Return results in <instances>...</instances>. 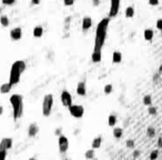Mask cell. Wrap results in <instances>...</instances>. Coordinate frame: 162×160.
I'll return each instance as SVG.
<instances>
[{
	"label": "cell",
	"instance_id": "cell-1",
	"mask_svg": "<svg viewBox=\"0 0 162 160\" xmlns=\"http://www.w3.org/2000/svg\"><path fill=\"white\" fill-rule=\"evenodd\" d=\"M109 18L102 19L97 26L96 29V40H94V48L93 51H102L104 41L107 38V31H108V27H109Z\"/></svg>",
	"mask_w": 162,
	"mask_h": 160
},
{
	"label": "cell",
	"instance_id": "cell-2",
	"mask_svg": "<svg viewBox=\"0 0 162 160\" xmlns=\"http://www.w3.org/2000/svg\"><path fill=\"white\" fill-rule=\"evenodd\" d=\"M10 104L12 106L13 110V119L17 120L22 116L24 112V102H22V97L20 95H12L10 97Z\"/></svg>",
	"mask_w": 162,
	"mask_h": 160
},
{
	"label": "cell",
	"instance_id": "cell-3",
	"mask_svg": "<svg viewBox=\"0 0 162 160\" xmlns=\"http://www.w3.org/2000/svg\"><path fill=\"white\" fill-rule=\"evenodd\" d=\"M52 104H53V96L51 93L46 95L43 97L42 101V113L45 117H49L52 111Z\"/></svg>",
	"mask_w": 162,
	"mask_h": 160
},
{
	"label": "cell",
	"instance_id": "cell-4",
	"mask_svg": "<svg viewBox=\"0 0 162 160\" xmlns=\"http://www.w3.org/2000/svg\"><path fill=\"white\" fill-rule=\"evenodd\" d=\"M68 109H69L70 115L75 118H81L83 115H85V108H83L81 104H71L69 107H68Z\"/></svg>",
	"mask_w": 162,
	"mask_h": 160
},
{
	"label": "cell",
	"instance_id": "cell-5",
	"mask_svg": "<svg viewBox=\"0 0 162 160\" xmlns=\"http://www.w3.org/2000/svg\"><path fill=\"white\" fill-rule=\"evenodd\" d=\"M20 75H21V72L19 71L18 68L15 64H12L10 69V76H9V83L12 86L17 85L19 82V79H20Z\"/></svg>",
	"mask_w": 162,
	"mask_h": 160
},
{
	"label": "cell",
	"instance_id": "cell-6",
	"mask_svg": "<svg viewBox=\"0 0 162 160\" xmlns=\"http://www.w3.org/2000/svg\"><path fill=\"white\" fill-rule=\"evenodd\" d=\"M120 8V0H111V6H110L109 16L110 18H113L118 15Z\"/></svg>",
	"mask_w": 162,
	"mask_h": 160
},
{
	"label": "cell",
	"instance_id": "cell-7",
	"mask_svg": "<svg viewBox=\"0 0 162 160\" xmlns=\"http://www.w3.org/2000/svg\"><path fill=\"white\" fill-rule=\"evenodd\" d=\"M60 99H61V104H63L64 107H69L70 104H72V96L70 95L69 91L63 90L61 92V96H60Z\"/></svg>",
	"mask_w": 162,
	"mask_h": 160
},
{
	"label": "cell",
	"instance_id": "cell-8",
	"mask_svg": "<svg viewBox=\"0 0 162 160\" xmlns=\"http://www.w3.org/2000/svg\"><path fill=\"white\" fill-rule=\"evenodd\" d=\"M59 150H60V152H66L67 150H68V148H69V140H68V138H67L66 136H60L59 137Z\"/></svg>",
	"mask_w": 162,
	"mask_h": 160
},
{
	"label": "cell",
	"instance_id": "cell-9",
	"mask_svg": "<svg viewBox=\"0 0 162 160\" xmlns=\"http://www.w3.org/2000/svg\"><path fill=\"white\" fill-rule=\"evenodd\" d=\"M10 37L13 40H20L22 38V29L20 27H16L10 31Z\"/></svg>",
	"mask_w": 162,
	"mask_h": 160
},
{
	"label": "cell",
	"instance_id": "cell-10",
	"mask_svg": "<svg viewBox=\"0 0 162 160\" xmlns=\"http://www.w3.org/2000/svg\"><path fill=\"white\" fill-rule=\"evenodd\" d=\"M12 147V139L11 138H3L1 141H0V148H2L5 150L11 149Z\"/></svg>",
	"mask_w": 162,
	"mask_h": 160
},
{
	"label": "cell",
	"instance_id": "cell-11",
	"mask_svg": "<svg viewBox=\"0 0 162 160\" xmlns=\"http://www.w3.org/2000/svg\"><path fill=\"white\" fill-rule=\"evenodd\" d=\"M85 92H87V90H85V81H80L77 86V93L79 96L83 97L85 96Z\"/></svg>",
	"mask_w": 162,
	"mask_h": 160
},
{
	"label": "cell",
	"instance_id": "cell-12",
	"mask_svg": "<svg viewBox=\"0 0 162 160\" xmlns=\"http://www.w3.org/2000/svg\"><path fill=\"white\" fill-rule=\"evenodd\" d=\"M92 26V19L89 18V17H85L82 19V29L85 30H88L90 27Z\"/></svg>",
	"mask_w": 162,
	"mask_h": 160
},
{
	"label": "cell",
	"instance_id": "cell-13",
	"mask_svg": "<svg viewBox=\"0 0 162 160\" xmlns=\"http://www.w3.org/2000/svg\"><path fill=\"white\" fill-rule=\"evenodd\" d=\"M38 131H39V127H38L36 123H32V125L29 126V129H28V133H29L30 137L36 136V135L38 133Z\"/></svg>",
	"mask_w": 162,
	"mask_h": 160
},
{
	"label": "cell",
	"instance_id": "cell-14",
	"mask_svg": "<svg viewBox=\"0 0 162 160\" xmlns=\"http://www.w3.org/2000/svg\"><path fill=\"white\" fill-rule=\"evenodd\" d=\"M122 60V55L120 51H114L113 55H112V62L113 64H120Z\"/></svg>",
	"mask_w": 162,
	"mask_h": 160
},
{
	"label": "cell",
	"instance_id": "cell-15",
	"mask_svg": "<svg viewBox=\"0 0 162 160\" xmlns=\"http://www.w3.org/2000/svg\"><path fill=\"white\" fill-rule=\"evenodd\" d=\"M102 51H93L92 55H91V59H92L93 62H100L101 58H102Z\"/></svg>",
	"mask_w": 162,
	"mask_h": 160
},
{
	"label": "cell",
	"instance_id": "cell-16",
	"mask_svg": "<svg viewBox=\"0 0 162 160\" xmlns=\"http://www.w3.org/2000/svg\"><path fill=\"white\" fill-rule=\"evenodd\" d=\"M13 64H15V66L18 68V70L21 72V73L24 71V70H26V62L22 61V60H17V61L13 62Z\"/></svg>",
	"mask_w": 162,
	"mask_h": 160
},
{
	"label": "cell",
	"instance_id": "cell-17",
	"mask_svg": "<svg viewBox=\"0 0 162 160\" xmlns=\"http://www.w3.org/2000/svg\"><path fill=\"white\" fill-rule=\"evenodd\" d=\"M11 87H12V85H10L9 82L3 83V85L0 86V92L1 93H8L9 91L11 90Z\"/></svg>",
	"mask_w": 162,
	"mask_h": 160
},
{
	"label": "cell",
	"instance_id": "cell-18",
	"mask_svg": "<svg viewBox=\"0 0 162 160\" xmlns=\"http://www.w3.org/2000/svg\"><path fill=\"white\" fill-rule=\"evenodd\" d=\"M42 33H43V28L41 26H37L35 27V29H33V36L36 38H40L42 37Z\"/></svg>",
	"mask_w": 162,
	"mask_h": 160
},
{
	"label": "cell",
	"instance_id": "cell-19",
	"mask_svg": "<svg viewBox=\"0 0 162 160\" xmlns=\"http://www.w3.org/2000/svg\"><path fill=\"white\" fill-rule=\"evenodd\" d=\"M144 39L147 41H151L153 39V30L151 29H146L144 30Z\"/></svg>",
	"mask_w": 162,
	"mask_h": 160
},
{
	"label": "cell",
	"instance_id": "cell-20",
	"mask_svg": "<svg viewBox=\"0 0 162 160\" xmlns=\"http://www.w3.org/2000/svg\"><path fill=\"white\" fill-rule=\"evenodd\" d=\"M101 142H102V138H101V137H97V138L93 139V141H92V149H98V148H100Z\"/></svg>",
	"mask_w": 162,
	"mask_h": 160
},
{
	"label": "cell",
	"instance_id": "cell-21",
	"mask_svg": "<svg viewBox=\"0 0 162 160\" xmlns=\"http://www.w3.org/2000/svg\"><path fill=\"white\" fill-rule=\"evenodd\" d=\"M125 17L127 18H132L133 16H134V8H133L132 6H130V7H128L127 9H125Z\"/></svg>",
	"mask_w": 162,
	"mask_h": 160
},
{
	"label": "cell",
	"instance_id": "cell-22",
	"mask_svg": "<svg viewBox=\"0 0 162 160\" xmlns=\"http://www.w3.org/2000/svg\"><path fill=\"white\" fill-rule=\"evenodd\" d=\"M123 135V129L122 128H114L113 129V137L114 138H121Z\"/></svg>",
	"mask_w": 162,
	"mask_h": 160
},
{
	"label": "cell",
	"instance_id": "cell-23",
	"mask_svg": "<svg viewBox=\"0 0 162 160\" xmlns=\"http://www.w3.org/2000/svg\"><path fill=\"white\" fill-rule=\"evenodd\" d=\"M0 24H2V27H8L9 26V18L7 16H1L0 17Z\"/></svg>",
	"mask_w": 162,
	"mask_h": 160
},
{
	"label": "cell",
	"instance_id": "cell-24",
	"mask_svg": "<svg viewBox=\"0 0 162 160\" xmlns=\"http://www.w3.org/2000/svg\"><path fill=\"white\" fill-rule=\"evenodd\" d=\"M116 122H117V118H116V116H113V115L109 116V119H108V123H109L110 127H113V126L116 125Z\"/></svg>",
	"mask_w": 162,
	"mask_h": 160
},
{
	"label": "cell",
	"instance_id": "cell-25",
	"mask_svg": "<svg viewBox=\"0 0 162 160\" xmlns=\"http://www.w3.org/2000/svg\"><path fill=\"white\" fill-rule=\"evenodd\" d=\"M151 102H152V99H151V96H144L143 97V104L146 106H151Z\"/></svg>",
	"mask_w": 162,
	"mask_h": 160
},
{
	"label": "cell",
	"instance_id": "cell-26",
	"mask_svg": "<svg viewBox=\"0 0 162 160\" xmlns=\"http://www.w3.org/2000/svg\"><path fill=\"white\" fill-rule=\"evenodd\" d=\"M85 158H87V159H92V158H94V151H93V149L85 151Z\"/></svg>",
	"mask_w": 162,
	"mask_h": 160
},
{
	"label": "cell",
	"instance_id": "cell-27",
	"mask_svg": "<svg viewBox=\"0 0 162 160\" xmlns=\"http://www.w3.org/2000/svg\"><path fill=\"white\" fill-rule=\"evenodd\" d=\"M147 135H148L150 138L154 137V135H155V130H154V128H152V127H149V128L147 129Z\"/></svg>",
	"mask_w": 162,
	"mask_h": 160
},
{
	"label": "cell",
	"instance_id": "cell-28",
	"mask_svg": "<svg viewBox=\"0 0 162 160\" xmlns=\"http://www.w3.org/2000/svg\"><path fill=\"white\" fill-rule=\"evenodd\" d=\"M112 92V85H106L104 86V93L106 95H109Z\"/></svg>",
	"mask_w": 162,
	"mask_h": 160
},
{
	"label": "cell",
	"instance_id": "cell-29",
	"mask_svg": "<svg viewBox=\"0 0 162 160\" xmlns=\"http://www.w3.org/2000/svg\"><path fill=\"white\" fill-rule=\"evenodd\" d=\"M6 157H7V150L0 148V160L6 159Z\"/></svg>",
	"mask_w": 162,
	"mask_h": 160
},
{
	"label": "cell",
	"instance_id": "cell-30",
	"mask_svg": "<svg viewBox=\"0 0 162 160\" xmlns=\"http://www.w3.org/2000/svg\"><path fill=\"white\" fill-rule=\"evenodd\" d=\"M158 158V150H154V151L151 152L150 155V160H155Z\"/></svg>",
	"mask_w": 162,
	"mask_h": 160
},
{
	"label": "cell",
	"instance_id": "cell-31",
	"mask_svg": "<svg viewBox=\"0 0 162 160\" xmlns=\"http://www.w3.org/2000/svg\"><path fill=\"white\" fill-rule=\"evenodd\" d=\"M16 2V0H2V3L6 6H11Z\"/></svg>",
	"mask_w": 162,
	"mask_h": 160
},
{
	"label": "cell",
	"instance_id": "cell-32",
	"mask_svg": "<svg viewBox=\"0 0 162 160\" xmlns=\"http://www.w3.org/2000/svg\"><path fill=\"white\" fill-rule=\"evenodd\" d=\"M76 0H63V3L64 6H72L75 3Z\"/></svg>",
	"mask_w": 162,
	"mask_h": 160
},
{
	"label": "cell",
	"instance_id": "cell-33",
	"mask_svg": "<svg viewBox=\"0 0 162 160\" xmlns=\"http://www.w3.org/2000/svg\"><path fill=\"white\" fill-rule=\"evenodd\" d=\"M149 113L150 115H155L157 113V109L154 107H149Z\"/></svg>",
	"mask_w": 162,
	"mask_h": 160
},
{
	"label": "cell",
	"instance_id": "cell-34",
	"mask_svg": "<svg viewBox=\"0 0 162 160\" xmlns=\"http://www.w3.org/2000/svg\"><path fill=\"white\" fill-rule=\"evenodd\" d=\"M149 3L151 6H158L159 5V0H149Z\"/></svg>",
	"mask_w": 162,
	"mask_h": 160
},
{
	"label": "cell",
	"instance_id": "cell-35",
	"mask_svg": "<svg viewBox=\"0 0 162 160\" xmlns=\"http://www.w3.org/2000/svg\"><path fill=\"white\" fill-rule=\"evenodd\" d=\"M157 28L159 30L162 29V19H159V20L157 21Z\"/></svg>",
	"mask_w": 162,
	"mask_h": 160
},
{
	"label": "cell",
	"instance_id": "cell-36",
	"mask_svg": "<svg viewBox=\"0 0 162 160\" xmlns=\"http://www.w3.org/2000/svg\"><path fill=\"white\" fill-rule=\"evenodd\" d=\"M133 146H134V144H133V140H128V141H127V147H129V148H133Z\"/></svg>",
	"mask_w": 162,
	"mask_h": 160
},
{
	"label": "cell",
	"instance_id": "cell-37",
	"mask_svg": "<svg viewBox=\"0 0 162 160\" xmlns=\"http://www.w3.org/2000/svg\"><path fill=\"white\" fill-rule=\"evenodd\" d=\"M32 5H39L40 3V0H31Z\"/></svg>",
	"mask_w": 162,
	"mask_h": 160
},
{
	"label": "cell",
	"instance_id": "cell-38",
	"mask_svg": "<svg viewBox=\"0 0 162 160\" xmlns=\"http://www.w3.org/2000/svg\"><path fill=\"white\" fill-rule=\"evenodd\" d=\"M161 141H162V139H161V138H159V140H158V146H159V148H161V147H162Z\"/></svg>",
	"mask_w": 162,
	"mask_h": 160
},
{
	"label": "cell",
	"instance_id": "cell-39",
	"mask_svg": "<svg viewBox=\"0 0 162 160\" xmlns=\"http://www.w3.org/2000/svg\"><path fill=\"white\" fill-rule=\"evenodd\" d=\"M93 5H94V6H98V5H99V0H93Z\"/></svg>",
	"mask_w": 162,
	"mask_h": 160
},
{
	"label": "cell",
	"instance_id": "cell-40",
	"mask_svg": "<svg viewBox=\"0 0 162 160\" xmlns=\"http://www.w3.org/2000/svg\"><path fill=\"white\" fill-rule=\"evenodd\" d=\"M2 112H3V108H2V106L0 104V115H2Z\"/></svg>",
	"mask_w": 162,
	"mask_h": 160
},
{
	"label": "cell",
	"instance_id": "cell-41",
	"mask_svg": "<svg viewBox=\"0 0 162 160\" xmlns=\"http://www.w3.org/2000/svg\"><path fill=\"white\" fill-rule=\"evenodd\" d=\"M133 157H139V152L138 151L134 152V153H133Z\"/></svg>",
	"mask_w": 162,
	"mask_h": 160
}]
</instances>
